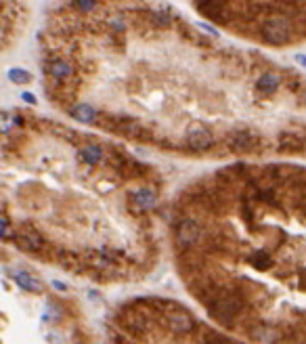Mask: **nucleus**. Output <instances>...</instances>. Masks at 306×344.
Returning a JSON list of instances; mask_svg holds the SVG:
<instances>
[{
	"label": "nucleus",
	"instance_id": "nucleus-1",
	"mask_svg": "<svg viewBox=\"0 0 306 344\" xmlns=\"http://www.w3.org/2000/svg\"><path fill=\"white\" fill-rule=\"evenodd\" d=\"M42 93L69 120L185 160H306V74L164 0H53Z\"/></svg>",
	"mask_w": 306,
	"mask_h": 344
},
{
	"label": "nucleus",
	"instance_id": "nucleus-3",
	"mask_svg": "<svg viewBox=\"0 0 306 344\" xmlns=\"http://www.w3.org/2000/svg\"><path fill=\"white\" fill-rule=\"evenodd\" d=\"M166 246L231 340L306 342V164L235 160L195 176L168 201Z\"/></svg>",
	"mask_w": 306,
	"mask_h": 344
},
{
	"label": "nucleus",
	"instance_id": "nucleus-5",
	"mask_svg": "<svg viewBox=\"0 0 306 344\" xmlns=\"http://www.w3.org/2000/svg\"><path fill=\"white\" fill-rule=\"evenodd\" d=\"M222 34L260 50L306 44V0H182Z\"/></svg>",
	"mask_w": 306,
	"mask_h": 344
},
{
	"label": "nucleus",
	"instance_id": "nucleus-4",
	"mask_svg": "<svg viewBox=\"0 0 306 344\" xmlns=\"http://www.w3.org/2000/svg\"><path fill=\"white\" fill-rule=\"evenodd\" d=\"M0 244V342H95L82 298Z\"/></svg>",
	"mask_w": 306,
	"mask_h": 344
},
{
	"label": "nucleus",
	"instance_id": "nucleus-7",
	"mask_svg": "<svg viewBox=\"0 0 306 344\" xmlns=\"http://www.w3.org/2000/svg\"><path fill=\"white\" fill-rule=\"evenodd\" d=\"M34 11V0H0V57L23 36Z\"/></svg>",
	"mask_w": 306,
	"mask_h": 344
},
{
	"label": "nucleus",
	"instance_id": "nucleus-2",
	"mask_svg": "<svg viewBox=\"0 0 306 344\" xmlns=\"http://www.w3.org/2000/svg\"><path fill=\"white\" fill-rule=\"evenodd\" d=\"M161 170L93 128L0 107V244L95 286L151 277L166 250Z\"/></svg>",
	"mask_w": 306,
	"mask_h": 344
},
{
	"label": "nucleus",
	"instance_id": "nucleus-6",
	"mask_svg": "<svg viewBox=\"0 0 306 344\" xmlns=\"http://www.w3.org/2000/svg\"><path fill=\"white\" fill-rule=\"evenodd\" d=\"M105 338L111 342H231L210 319L178 300L137 296L107 315Z\"/></svg>",
	"mask_w": 306,
	"mask_h": 344
}]
</instances>
